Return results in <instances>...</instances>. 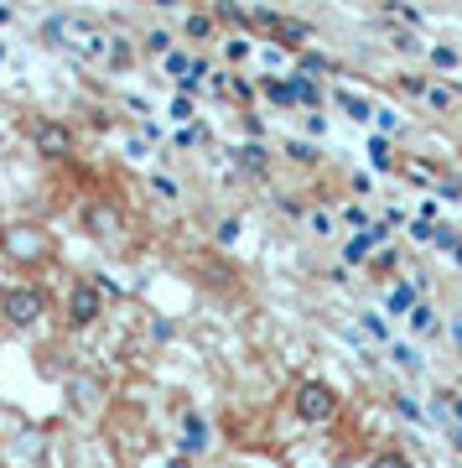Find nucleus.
<instances>
[{
    "mask_svg": "<svg viewBox=\"0 0 462 468\" xmlns=\"http://www.w3.org/2000/svg\"><path fill=\"white\" fill-rule=\"evenodd\" d=\"M0 261H11L21 271L52 266L58 261V234H52V224H42V218H11V224H0Z\"/></svg>",
    "mask_w": 462,
    "mask_h": 468,
    "instance_id": "1",
    "label": "nucleus"
},
{
    "mask_svg": "<svg viewBox=\"0 0 462 468\" xmlns=\"http://www.w3.org/2000/svg\"><path fill=\"white\" fill-rule=\"evenodd\" d=\"M42 42L58 52H73V58H104V42H110V32L104 27H94L89 16H73V11H52V16H42Z\"/></svg>",
    "mask_w": 462,
    "mask_h": 468,
    "instance_id": "2",
    "label": "nucleus"
},
{
    "mask_svg": "<svg viewBox=\"0 0 462 468\" xmlns=\"http://www.w3.org/2000/svg\"><path fill=\"white\" fill-rule=\"evenodd\" d=\"M291 417H297L301 427H312V432L332 427V421L343 417V396H338V385L322 380V375L297 380V390H291Z\"/></svg>",
    "mask_w": 462,
    "mask_h": 468,
    "instance_id": "3",
    "label": "nucleus"
},
{
    "mask_svg": "<svg viewBox=\"0 0 462 468\" xmlns=\"http://www.w3.org/2000/svg\"><path fill=\"white\" fill-rule=\"evenodd\" d=\"M52 307V292L37 282H16V286H0V323L5 328H16V334H26V328H37V323L47 318Z\"/></svg>",
    "mask_w": 462,
    "mask_h": 468,
    "instance_id": "4",
    "label": "nucleus"
},
{
    "mask_svg": "<svg viewBox=\"0 0 462 468\" xmlns=\"http://www.w3.org/2000/svg\"><path fill=\"white\" fill-rule=\"evenodd\" d=\"M104 307H110V297L100 292V282L94 276H73L63 292V318L73 334H89V328H100L104 323Z\"/></svg>",
    "mask_w": 462,
    "mask_h": 468,
    "instance_id": "5",
    "label": "nucleus"
},
{
    "mask_svg": "<svg viewBox=\"0 0 462 468\" xmlns=\"http://www.w3.org/2000/svg\"><path fill=\"white\" fill-rule=\"evenodd\" d=\"M79 224H83V234H89V239H100V245H115L120 234H125V224H131V214H125V203H120V198L100 193V198H83Z\"/></svg>",
    "mask_w": 462,
    "mask_h": 468,
    "instance_id": "6",
    "label": "nucleus"
},
{
    "mask_svg": "<svg viewBox=\"0 0 462 468\" xmlns=\"http://www.w3.org/2000/svg\"><path fill=\"white\" fill-rule=\"evenodd\" d=\"M32 146L42 162H58V167H68L73 162V151H79V131L68 125V120H47V115H37L32 120Z\"/></svg>",
    "mask_w": 462,
    "mask_h": 468,
    "instance_id": "7",
    "label": "nucleus"
},
{
    "mask_svg": "<svg viewBox=\"0 0 462 468\" xmlns=\"http://www.w3.org/2000/svg\"><path fill=\"white\" fill-rule=\"evenodd\" d=\"M63 396H68V411H73V417H100L104 380H100V375H68V380H63Z\"/></svg>",
    "mask_w": 462,
    "mask_h": 468,
    "instance_id": "8",
    "label": "nucleus"
},
{
    "mask_svg": "<svg viewBox=\"0 0 462 468\" xmlns=\"http://www.w3.org/2000/svg\"><path fill=\"white\" fill-rule=\"evenodd\" d=\"M234 167L245 183H265L270 177V151H265V135H249L245 146H234Z\"/></svg>",
    "mask_w": 462,
    "mask_h": 468,
    "instance_id": "9",
    "label": "nucleus"
},
{
    "mask_svg": "<svg viewBox=\"0 0 462 468\" xmlns=\"http://www.w3.org/2000/svg\"><path fill=\"white\" fill-rule=\"evenodd\" d=\"M286 89L297 94V110H322L328 104V89H322V79L317 73H307V68H291V73H281Z\"/></svg>",
    "mask_w": 462,
    "mask_h": 468,
    "instance_id": "10",
    "label": "nucleus"
},
{
    "mask_svg": "<svg viewBox=\"0 0 462 468\" xmlns=\"http://www.w3.org/2000/svg\"><path fill=\"white\" fill-rule=\"evenodd\" d=\"M421 292H426V276H405V282H390V286H384V313H390V318H405L415 302H421Z\"/></svg>",
    "mask_w": 462,
    "mask_h": 468,
    "instance_id": "11",
    "label": "nucleus"
},
{
    "mask_svg": "<svg viewBox=\"0 0 462 468\" xmlns=\"http://www.w3.org/2000/svg\"><path fill=\"white\" fill-rule=\"evenodd\" d=\"M218 32H224V27H218L214 21V5H208V11H187V16H182V37H187V42H193V48H218Z\"/></svg>",
    "mask_w": 462,
    "mask_h": 468,
    "instance_id": "12",
    "label": "nucleus"
},
{
    "mask_svg": "<svg viewBox=\"0 0 462 468\" xmlns=\"http://www.w3.org/2000/svg\"><path fill=\"white\" fill-rule=\"evenodd\" d=\"M182 448L177 452H187V458H198V452H208L214 448V432H208V417L203 411H182Z\"/></svg>",
    "mask_w": 462,
    "mask_h": 468,
    "instance_id": "13",
    "label": "nucleus"
},
{
    "mask_svg": "<svg viewBox=\"0 0 462 468\" xmlns=\"http://www.w3.org/2000/svg\"><path fill=\"white\" fill-rule=\"evenodd\" d=\"M135 58H141V48H135V37H110V42H104V58H100V63L110 68V73H131V68H135Z\"/></svg>",
    "mask_w": 462,
    "mask_h": 468,
    "instance_id": "14",
    "label": "nucleus"
},
{
    "mask_svg": "<svg viewBox=\"0 0 462 468\" xmlns=\"http://www.w3.org/2000/svg\"><path fill=\"white\" fill-rule=\"evenodd\" d=\"M270 42H281L286 52H297V48H307V42H312V27H307V21H297V16H281V21H276V32H270Z\"/></svg>",
    "mask_w": 462,
    "mask_h": 468,
    "instance_id": "15",
    "label": "nucleus"
},
{
    "mask_svg": "<svg viewBox=\"0 0 462 468\" xmlns=\"http://www.w3.org/2000/svg\"><path fill=\"white\" fill-rule=\"evenodd\" d=\"M203 141H214V125H208V120H182L177 131H172V146L177 151H193V146H203Z\"/></svg>",
    "mask_w": 462,
    "mask_h": 468,
    "instance_id": "16",
    "label": "nucleus"
},
{
    "mask_svg": "<svg viewBox=\"0 0 462 468\" xmlns=\"http://www.w3.org/2000/svg\"><path fill=\"white\" fill-rule=\"evenodd\" d=\"M405 318H411V334H415V338H436V334H442V313H436V307H431L426 297L415 302Z\"/></svg>",
    "mask_w": 462,
    "mask_h": 468,
    "instance_id": "17",
    "label": "nucleus"
},
{
    "mask_svg": "<svg viewBox=\"0 0 462 468\" xmlns=\"http://www.w3.org/2000/svg\"><path fill=\"white\" fill-rule=\"evenodd\" d=\"M395 172H400V177H405L411 187H421V193H426V187L436 183V167H431L426 156H400V162H395Z\"/></svg>",
    "mask_w": 462,
    "mask_h": 468,
    "instance_id": "18",
    "label": "nucleus"
},
{
    "mask_svg": "<svg viewBox=\"0 0 462 468\" xmlns=\"http://www.w3.org/2000/svg\"><path fill=\"white\" fill-rule=\"evenodd\" d=\"M421 104H426L431 115H452V110H457V84H452V79H446V84H426V94H421Z\"/></svg>",
    "mask_w": 462,
    "mask_h": 468,
    "instance_id": "19",
    "label": "nucleus"
},
{
    "mask_svg": "<svg viewBox=\"0 0 462 468\" xmlns=\"http://www.w3.org/2000/svg\"><path fill=\"white\" fill-rule=\"evenodd\" d=\"M214 21L234 27V32H249V5L245 0H214Z\"/></svg>",
    "mask_w": 462,
    "mask_h": 468,
    "instance_id": "20",
    "label": "nucleus"
},
{
    "mask_svg": "<svg viewBox=\"0 0 462 468\" xmlns=\"http://www.w3.org/2000/svg\"><path fill=\"white\" fill-rule=\"evenodd\" d=\"M380 5H384V21H400V27H415V32L426 27V11L411 5V0H380Z\"/></svg>",
    "mask_w": 462,
    "mask_h": 468,
    "instance_id": "21",
    "label": "nucleus"
},
{
    "mask_svg": "<svg viewBox=\"0 0 462 468\" xmlns=\"http://www.w3.org/2000/svg\"><path fill=\"white\" fill-rule=\"evenodd\" d=\"M187 68H193V48H187V42H172V48L162 52V73L172 79V84H177Z\"/></svg>",
    "mask_w": 462,
    "mask_h": 468,
    "instance_id": "22",
    "label": "nucleus"
},
{
    "mask_svg": "<svg viewBox=\"0 0 462 468\" xmlns=\"http://www.w3.org/2000/svg\"><path fill=\"white\" fill-rule=\"evenodd\" d=\"M369 162H374V172H395V141H390V135H369Z\"/></svg>",
    "mask_w": 462,
    "mask_h": 468,
    "instance_id": "23",
    "label": "nucleus"
},
{
    "mask_svg": "<svg viewBox=\"0 0 462 468\" xmlns=\"http://www.w3.org/2000/svg\"><path fill=\"white\" fill-rule=\"evenodd\" d=\"M363 266H369L374 282H380V276H395V271H400V250H390V239H384V245H374V255H369Z\"/></svg>",
    "mask_w": 462,
    "mask_h": 468,
    "instance_id": "24",
    "label": "nucleus"
},
{
    "mask_svg": "<svg viewBox=\"0 0 462 468\" xmlns=\"http://www.w3.org/2000/svg\"><path fill=\"white\" fill-rule=\"evenodd\" d=\"M332 100H338V110H343L348 120H359V125H369V120H374V104L369 100H359V94H343V89H328Z\"/></svg>",
    "mask_w": 462,
    "mask_h": 468,
    "instance_id": "25",
    "label": "nucleus"
},
{
    "mask_svg": "<svg viewBox=\"0 0 462 468\" xmlns=\"http://www.w3.org/2000/svg\"><path fill=\"white\" fill-rule=\"evenodd\" d=\"M224 58H229L234 68H245L249 58H255V32H234V37H224Z\"/></svg>",
    "mask_w": 462,
    "mask_h": 468,
    "instance_id": "26",
    "label": "nucleus"
},
{
    "mask_svg": "<svg viewBox=\"0 0 462 468\" xmlns=\"http://www.w3.org/2000/svg\"><path fill=\"white\" fill-rule=\"evenodd\" d=\"M291 58H297V68H307V73H317V79H328V73H338V63H332L328 52H317V48H297Z\"/></svg>",
    "mask_w": 462,
    "mask_h": 468,
    "instance_id": "27",
    "label": "nucleus"
},
{
    "mask_svg": "<svg viewBox=\"0 0 462 468\" xmlns=\"http://www.w3.org/2000/svg\"><path fill=\"white\" fill-rule=\"evenodd\" d=\"M426 63L436 68V73H457V68H462V52L452 48V42H431V48H426Z\"/></svg>",
    "mask_w": 462,
    "mask_h": 468,
    "instance_id": "28",
    "label": "nucleus"
},
{
    "mask_svg": "<svg viewBox=\"0 0 462 468\" xmlns=\"http://www.w3.org/2000/svg\"><path fill=\"white\" fill-rule=\"evenodd\" d=\"M390 359H395L405 375H421V365H426V359H421V349H411V344H395V338H390Z\"/></svg>",
    "mask_w": 462,
    "mask_h": 468,
    "instance_id": "29",
    "label": "nucleus"
},
{
    "mask_svg": "<svg viewBox=\"0 0 462 468\" xmlns=\"http://www.w3.org/2000/svg\"><path fill=\"white\" fill-rule=\"evenodd\" d=\"M172 42H177V37L166 32V27H151V32L141 37V52H146V58H162V52L172 48Z\"/></svg>",
    "mask_w": 462,
    "mask_h": 468,
    "instance_id": "30",
    "label": "nucleus"
},
{
    "mask_svg": "<svg viewBox=\"0 0 462 468\" xmlns=\"http://www.w3.org/2000/svg\"><path fill=\"white\" fill-rule=\"evenodd\" d=\"M146 183H151V193H156V198H166V203L182 198V183H177V177H166V172H151Z\"/></svg>",
    "mask_w": 462,
    "mask_h": 468,
    "instance_id": "31",
    "label": "nucleus"
},
{
    "mask_svg": "<svg viewBox=\"0 0 462 468\" xmlns=\"http://www.w3.org/2000/svg\"><path fill=\"white\" fill-rule=\"evenodd\" d=\"M359 328H363V338H374V344H390V323H384L380 313H359Z\"/></svg>",
    "mask_w": 462,
    "mask_h": 468,
    "instance_id": "32",
    "label": "nucleus"
},
{
    "mask_svg": "<svg viewBox=\"0 0 462 468\" xmlns=\"http://www.w3.org/2000/svg\"><path fill=\"white\" fill-rule=\"evenodd\" d=\"M286 156L301 162V167H317V162H322V151H317L312 141H286Z\"/></svg>",
    "mask_w": 462,
    "mask_h": 468,
    "instance_id": "33",
    "label": "nucleus"
},
{
    "mask_svg": "<svg viewBox=\"0 0 462 468\" xmlns=\"http://www.w3.org/2000/svg\"><path fill=\"white\" fill-rule=\"evenodd\" d=\"M307 224H312V234H338V218H332V208H307Z\"/></svg>",
    "mask_w": 462,
    "mask_h": 468,
    "instance_id": "34",
    "label": "nucleus"
},
{
    "mask_svg": "<svg viewBox=\"0 0 462 468\" xmlns=\"http://www.w3.org/2000/svg\"><path fill=\"white\" fill-rule=\"evenodd\" d=\"M462 245V234L452 229V224H436V234H431V250H442V255H452Z\"/></svg>",
    "mask_w": 462,
    "mask_h": 468,
    "instance_id": "35",
    "label": "nucleus"
},
{
    "mask_svg": "<svg viewBox=\"0 0 462 468\" xmlns=\"http://www.w3.org/2000/svg\"><path fill=\"white\" fill-rule=\"evenodd\" d=\"M239 229H245V224H239V218H218V224H214V245H224V250H229V245H234V239H239Z\"/></svg>",
    "mask_w": 462,
    "mask_h": 468,
    "instance_id": "36",
    "label": "nucleus"
},
{
    "mask_svg": "<svg viewBox=\"0 0 462 468\" xmlns=\"http://www.w3.org/2000/svg\"><path fill=\"white\" fill-rule=\"evenodd\" d=\"M338 218H343L348 229H363V224H374V214H369L363 203H343V208H338Z\"/></svg>",
    "mask_w": 462,
    "mask_h": 468,
    "instance_id": "37",
    "label": "nucleus"
},
{
    "mask_svg": "<svg viewBox=\"0 0 462 468\" xmlns=\"http://www.w3.org/2000/svg\"><path fill=\"white\" fill-rule=\"evenodd\" d=\"M405 229H411V239H415V245H431V234H436V218L415 214V218H405Z\"/></svg>",
    "mask_w": 462,
    "mask_h": 468,
    "instance_id": "38",
    "label": "nucleus"
},
{
    "mask_svg": "<svg viewBox=\"0 0 462 468\" xmlns=\"http://www.w3.org/2000/svg\"><path fill=\"white\" fill-rule=\"evenodd\" d=\"M395 411H400L405 421H415V427H426V406L415 401V396H395Z\"/></svg>",
    "mask_w": 462,
    "mask_h": 468,
    "instance_id": "39",
    "label": "nucleus"
},
{
    "mask_svg": "<svg viewBox=\"0 0 462 468\" xmlns=\"http://www.w3.org/2000/svg\"><path fill=\"white\" fill-rule=\"evenodd\" d=\"M297 125L312 135V141H317V135H328V120H322V110H297Z\"/></svg>",
    "mask_w": 462,
    "mask_h": 468,
    "instance_id": "40",
    "label": "nucleus"
},
{
    "mask_svg": "<svg viewBox=\"0 0 462 468\" xmlns=\"http://www.w3.org/2000/svg\"><path fill=\"white\" fill-rule=\"evenodd\" d=\"M89 276L100 282V292H104V297H110V302H131V292H125V286H120L115 276H104V271H89Z\"/></svg>",
    "mask_w": 462,
    "mask_h": 468,
    "instance_id": "41",
    "label": "nucleus"
},
{
    "mask_svg": "<svg viewBox=\"0 0 462 468\" xmlns=\"http://www.w3.org/2000/svg\"><path fill=\"white\" fill-rule=\"evenodd\" d=\"M229 89H234V100L239 104H255V94H260V84H249L245 73H229Z\"/></svg>",
    "mask_w": 462,
    "mask_h": 468,
    "instance_id": "42",
    "label": "nucleus"
},
{
    "mask_svg": "<svg viewBox=\"0 0 462 468\" xmlns=\"http://www.w3.org/2000/svg\"><path fill=\"white\" fill-rule=\"evenodd\" d=\"M426 84H431L426 73H421V79H415V73H405V79H395V89L405 94V100H421V94H426Z\"/></svg>",
    "mask_w": 462,
    "mask_h": 468,
    "instance_id": "43",
    "label": "nucleus"
},
{
    "mask_svg": "<svg viewBox=\"0 0 462 468\" xmlns=\"http://www.w3.org/2000/svg\"><path fill=\"white\" fill-rule=\"evenodd\" d=\"M193 104H198L193 94H172V104H166V115H172V120L182 125V120H193Z\"/></svg>",
    "mask_w": 462,
    "mask_h": 468,
    "instance_id": "44",
    "label": "nucleus"
},
{
    "mask_svg": "<svg viewBox=\"0 0 462 468\" xmlns=\"http://www.w3.org/2000/svg\"><path fill=\"white\" fill-rule=\"evenodd\" d=\"M431 187H436L442 203H462V177H442V183H431Z\"/></svg>",
    "mask_w": 462,
    "mask_h": 468,
    "instance_id": "45",
    "label": "nucleus"
},
{
    "mask_svg": "<svg viewBox=\"0 0 462 468\" xmlns=\"http://www.w3.org/2000/svg\"><path fill=\"white\" fill-rule=\"evenodd\" d=\"M125 156H131V162H146V156H151V141H146L141 131H135L131 141H125Z\"/></svg>",
    "mask_w": 462,
    "mask_h": 468,
    "instance_id": "46",
    "label": "nucleus"
},
{
    "mask_svg": "<svg viewBox=\"0 0 462 468\" xmlns=\"http://www.w3.org/2000/svg\"><path fill=\"white\" fill-rule=\"evenodd\" d=\"M151 338H156V344H172V338H177V323L172 318H151Z\"/></svg>",
    "mask_w": 462,
    "mask_h": 468,
    "instance_id": "47",
    "label": "nucleus"
},
{
    "mask_svg": "<svg viewBox=\"0 0 462 468\" xmlns=\"http://www.w3.org/2000/svg\"><path fill=\"white\" fill-rule=\"evenodd\" d=\"M135 131L146 135L151 146H156V141H166V125H156V120H141V125H135Z\"/></svg>",
    "mask_w": 462,
    "mask_h": 468,
    "instance_id": "48",
    "label": "nucleus"
},
{
    "mask_svg": "<svg viewBox=\"0 0 462 468\" xmlns=\"http://www.w3.org/2000/svg\"><path fill=\"white\" fill-rule=\"evenodd\" d=\"M374 120H380V131H384V135H395V131H400L395 110H374Z\"/></svg>",
    "mask_w": 462,
    "mask_h": 468,
    "instance_id": "49",
    "label": "nucleus"
},
{
    "mask_svg": "<svg viewBox=\"0 0 462 468\" xmlns=\"http://www.w3.org/2000/svg\"><path fill=\"white\" fill-rule=\"evenodd\" d=\"M374 463H384V468H405V452H400V448H384L380 458H374Z\"/></svg>",
    "mask_w": 462,
    "mask_h": 468,
    "instance_id": "50",
    "label": "nucleus"
},
{
    "mask_svg": "<svg viewBox=\"0 0 462 468\" xmlns=\"http://www.w3.org/2000/svg\"><path fill=\"white\" fill-rule=\"evenodd\" d=\"M405 218H411V214H405V208H395V203L384 208V224H390V229H405Z\"/></svg>",
    "mask_w": 462,
    "mask_h": 468,
    "instance_id": "51",
    "label": "nucleus"
},
{
    "mask_svg": "<svg viewBox=\"0 0 462 468\" xmlns=\"http://www.w3.org/2000/svg\"><path fill=\"white\" fill-rule=\"evenodd\" d=\"M125 110H131V115H141V120H146V115H151V104H146V100H141V94H125Z\"/></svg>",
    "mask_w": 462,
    "mask_h": 468,
    "instance_id": "52",
    "label": "nucleus"
},
{
    "mask_svg": "<svg viewBox=\"0 0 462 468\" xmlns=\"http://www.w3.org/2000/svg\"><path fill=\"white\" fill-rule=\"evenodd\" d=\"M245 131H249V135H265V120L255 115V110H249V104H245Z\"/></svg>",
    "mask_w": 462,
    "mask_h": 468,
    "instance_id": "53",
    "label": "nucleus"
},
{
    "mask_svg": "<svg viewBox=\"0 0 462 468\" xmlns=\"http://www.w3.org/2000/svg\"><path fill=\"white\" fill-rule=\"evenodd\" d=\"M446 338H452V349L462 354V318H452V323H446Z\"/></svg>",
    "mask_w": 462,
    "mask_h": 468,
    "instance_id": "54",
    "label": "nucleus"
},
{
    "mask_svg": "<svg viewBox=\"0 0 462 468\" xmlns=\"http://www.w3.org/2000/svg\"><path fill=\"white\" fill-rule=\"evenodd\" d=\"M348 187H353V193H359V198H363V193H369V187H374V183H369L363 172H353V177H348Z\"/></svg>",
    "mask_w": 462,
    "mask_h": 468,
    "instance_id": "55",
    "label": "nucleus"
},
{
    "mask_svg": "<svg viewBox=\"0 0 462 468\" xmlns=\"http://www.w3.org/2000/svg\"><path fill=\"white\" fill-rule=\"evenodd\" d=\"M452 427H462V390H452Z\"/></svg>",
    "mask_w": 462,
    "mask_h": 468,
    "instance_id": "56",
    "label": "nucleus"
},
{
    "mask_svg": "<svg viewBox=\"0 0 462 468\" xmlns=\"http://www.w3.org/2000/svg\"><path fill=\"white\" fill-rule=\"evenodd\" d=\"M11 21H16V11H11V5L0 0V27H11Z\"/></svg>",
    "mask_w": 462,
    "mask_h": 468,
    "instance_id": "57",
    "label": "nucleus"
},
{
    "mask_svg": "<svg viewBox=\"0 0 462 468\" xmlns=\"http://www.w3.org/2000/svg\"><path fill=\"white\" fill-rule=\"evenodd\" d=\"M0 68H5V42H0Z\"/></svg>",
    "mask_w": 462,
    "mask_h": 468,
    "instance_id": "58",
    "label": "nucleus"
},
{
    "mask_svg": "<svg viewBox=\"0 0 462 468\" xmlns=\"http://www.w3.org/2000/svg\"><path fill=\"white\" fill-rule=\"evenodd\" d=\"M457 120H462V104H457Z\"/></svg>",
    "mask_w": 462,
    "mask_h": 468,
    "instance_id": "59",
    "label": "nucleus"
}]
</instances>
